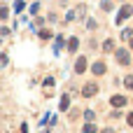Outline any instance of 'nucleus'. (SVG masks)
I'll return each mask as SVG.
<instances>
[{
    "instance_id": "obj_26",
    "label": "nucleus",
    "mask_w": 133,
    "mask_h": 133,
    "mask_svg": "<svg viewBox=\"0 0 133 133\" xmlns=\"http://www.w3.org/2000/svg\"><path fill=\"white\" fill-rule=\"evenodd\" d=\"M122 2H124V0H122Z\"/></svg>"
},
{
    "instance_id": "obj_1",
    "label": "nucleus",
    "mask_w": 133,
    "mask_h": 133,
    "mask_svg": "<svg viewBox=\"0 0 133 133\" xmlns=\"http://www.w3.org/2000/svg\"><path fill=\"white\" fill-rule=\"evenodd\" d=\"M115 56H117V61H119L122 65H129V63H131V54H129V49H115Z\"/></svg>"
},
{
    "instance_id": "obj_9",
    "label": "nucleus",
    "mask_w": 133,
    "mask_h": 133,
    "mask_svg": "<svg viewBox=\"0 0 133 133\" xmlns=\"http://www.w3.org/2000/svg\"><path fill=\"white\" fill-rule=\"evenodd\" d=\"M103 51H115V40H105L103 42Z\"/></svg>"
},
{
    "instance_id": "obj_13",
    "label": "nucleus",
    "mask_w": 133,
    "mask_h": 133,
    "mask_svg": "<svg viewBox=\"0 0 133 133\" xmlns=\"http://www.w3.org/2000/svg\"><path fill=\"white\" fill-rule=\"evenodd\" d=\"M7 16H9V9H7V7H2V5H0V21H5V19H7Z\"/></svg>"
},
{
    "instance_id": "obj_25",
    "label": "nucleus",
    "mask_w": 133,
    "mask_h": 133,
    "mask_svg": "<svg viewBox=\"0 0 133 133\" xmlns=\"http://www.w3.org/2000/svg\"><path fill=\"white\" fill-rule=\"evenodd\" d=\"M131 49H133V37H131Z\"/></svg>"
},
{
    "instance_id": "obj_23",
    "label": "nucleus",
    "mask_w": 133,
    "mask_h": 133,
    "mask_svg": "<svg viewBox=\"0 0 133 133\" xmlns=\"http://www.w3.org/2000/svg\"><path fill=\"white\" fill-rule=\"evenodd\" d=\"M126 122H129V126H133V112L129 115V117H126Z\"/></svg>"
},
{
    "instance_id": "obj_22",
    "label": "nucleus",
    "mask_w": 133,
    "mask_h": 133,
    "mask_svg": "<svg viewBox=\"0 0 133 133\" xmlns=\"http://www.w3.org/2000/svg\"><path fill=\"white\" fill-rule=\"evenodd\" d=\"M5 63H7V56H5V54H0V65H5Z\"/></svg>"
},
{
    "instance_id": "obj_14",
    "label": "nucleus",
    "mask_w": 133,
    "mask_h": 133,
    "mask_svg": "<svg viewBox=\"0 0 133 133\" xmlns=\"http://www.w3.org/2000/svg\"><path fill=\"white\" fill-rule=\"evenodd\" d=\"M122 37H124V40H131V37H133V28H124Z\"/></svg>"
},
{
    "instance_id": "obj_10",
    "label": "nucleus",
    "mask_w": 133,
    "mask_h": 133,
    "mask_svg": "<svg viewBox=\"0 0 133 133\" xmlns=\"http://www.w3.org/2000/svg\"><path fill=\"white\" fill-rule=\"evenodd\" d=\"M63 42H65V40L58 35V37H56V44H54V51H56V54H58V49H63Z\"/></svg>"
},
{
    "instance_id": "obj_12",
    "label": "nucleus",
    "mask_w": 133,
    "mask_h": 133,
    "mask_svg": "<svg viewBox=\"0 0 133 133\" xmlns=\"http://www.w3.org/2000/svg\"><path fill=\"white\" fill-rule=\"evenodd\" d=\"M82 131H84V133H96V124H91V122H89V124H84V129H82Z\"/></svg>"
},
{
    "instance_id": "obj_2",
    "label": "nucleus",
    "mask_w": 133,
    "mask_h": 133,
    "mask_svg": "<svg viewBox=\"0 0 133 133\" xmlns=\"http://www.w3.org/2000/svg\"><path fill=\"white\" fill-rule=\"evenodd\" d=\"M96 94H98V84H96V82L84 84V89H82V96H84V98H91V96H96Z\"/></svg>"
},
{
    "instance_id": "obj_15",
    "label": "nucleus",
    "mask_w": 133,
    "mask_h": 133,
    "mask_svg": "<svg viewBox=\"0 0 133 133\" xmlns=\"http://www.w3.org/2000/svg\"><path fill=\"white\" fill-rule=\"evenodd\" d=\"M124 87H126V89H133V75L124 77Z\"/></svg>"
},
{
    "instance_id": "obj_11",
    "label": "nucleus",
    "mask_w": 133,
    "mask_h": 133,
    "mask_svg": "<svg viewBox=\"0 0 133 133\" xmlns=\"http://www.w3.org/2000/svg\"><path fill=\"white\" fill-rule=\"evenodd\" d=\"M23 7H26L23 0H14V12H23Z\"/></svg>"
},
{
    "instance_id": "obj_6",
    "label": "nucleus",
    "mask_w": 133,
    "mask_h": 133,
    "mask_svg": "<svg viewBox=\"0 0 133 133\" xmlns=\"http://www.w3.org/2000/svg\"><path fill=\"white\" fill-rule=\"evenodd\" d=\"M91 72H94V75H103V72H105V63H103V61H96V63L91 65Z\"/></svg>"
},
{
    "instance_id": "obj_16",
    "label": "nucleus",
    "mask_w": 133,
    "mask_h": 133,
    "mask_svg": "<svg viewBox=\"0 0 133 133\" xmlns=\"http://www.w3.org/2000/svg\"><path fill=\"white\" fill-rule=\"evenodd\" d=\"M84 119H87V122H94V119H96L94 110H87V112H84Z\"/></svg>"
},
{
    "instance_id": "obj_19",
    "label": "nucleus",
    "mask_w": 133,
    "mask_h": 133,
    "mask_svg": "<svg viewBox=\"0 0 133 133\" xmlns=\"http://www.w3.org/2000/svg\"><path fill=\"white\" fill-rule=\"evenodd\" d=\"M87 28H89V30H94V28H96V21H94V19H89V21H87Z\"/></svg>"
},
{
    "instance_id": "obj_7",
    "label": "nucleus",
    "mask_w": 133,
    "mask_h": 133,
    "mask_svg": "<svg viewBox=\"0 0 133 133\" xmlns=\"http://www.w3.org/2000/svg\"><path fill=\"white\" fill-rule=\"evenodd\" d=\"M68 108H70V96H63V98H61V103H58V110H61V112H65Z\"/></svg>"
},
{
    "instance_id": "obj_4",
    "label": "nucleus",
    "mask_w": 133,
    "mask_h": 133,
    "mask_svg": "<svg viewBox=\"0 0 133 133\" xmlns=\"http://www.w3.org/2000/svg\"><path fill=\"white\" fill-rule=\"evenodd\" d=\"M110 103H112V108H124V105H126V96L117 94V96H112V98H110Z\"/></svg>"
},
{
    "instance_id": "obj_5",
    "label": "nucleus",
    "mask_w": 133,
    "mask_h": 133,
    "mask_svg": "<svg viewBox=\"0 0 133 133\" xmlns=\"http://www.w3.org/2000/svg\"><path fill=\"white\" fill-rule=\"evenodd\" d=\"M84 70H87V58H84V56H79V58H77V63H75V72H77V75H82Z\"/></svg>"
},
{
    "instance_id": "obj_3",
    "label": "nucleus",
    "mask_w": 133,
    "mask_h": 133,
    "mask_svg": "<svg viewBox=\"0 0 133 133\" xmlns=\"http://www.w3.org/2000/svg\"><path fill=\"white\" fill-rule=\"evenodd\" d=\"M131 14H133V7H129V5H124V7L119 9V14H117V19H115V21H117V23H124V21H126V19H129Z\"/></svg>"
},
{
    "instance_id": "obj_18",
    "label": "nucleus",
    "mask_w": 133,
    "mask_h": 133,
    "mask_svg": "<svg viewBox=\"0 0 133 133\" xmlns=\"http://www.w3.org/2000/svg\"><path fill=\"white\" fill-rule=\"evenodd\" d=\"M37 9H40V2H33L30 5V14H37Z\"/></svg>"
},
{
    "instance_id": "obj_24",
    "label": "nucleus",
    "mask_w": 133,
    "mask_h": 133,
    "mask_svg": "<svg viewBox=\"0 0 133 133\" xmlns=\"http://www.w3.org/2000/svg\"><path fill=\"white\" fill-rule=\"evenodd\" d=\"M101 133H112V129H103V131H101Z\"/></svg>"
},
{
    "instance_id": "obj_8",
    "label": "nucleus",
    "mask_w": 133,
    "mask_h": 133,
    "mask_svg": "<svg viewBox=\"0 0 133 133\" xmlns=\"http://www.w3.org/2000/svg\"><path fill=\"white\" fill-rule=\"evenodd\" d=\"M77 47H79V40L77 37H70L68 40V51H77Z\"/></svg>"
},
{
    "instance_id": "obj_20",
    "label": "nucleus",
    "mask_w": 133,
    "mask_h": 133,
    "mask_svg": "<svg viewBox=\"0 0 133 133\" xmlns=\"http://www.w3.org/2000/svg\"><path fill=\"white\" fill-rule=\"evenodd\" d=\"M101 7H103V9H112V2H110V0H103V5H101Z\"/></svg>"
},
{
    "instance_id": "obj_21",
    "label": "nucleus",
    "mask_w": 133,
    "mask_h": 133,
    "mask_svg": "<svg viewBox=\"0 0 133 133\" xmlns=\"http://www.w3.org/2000/svg\"><path fill=\"white\" fill-rule=\"evenodd\" d=\"M44 87H47V89H49V87H54V79H51V77H47V79H44Z\"/></svg>"
},
{
    "instance_id": "obj_17",
    "label": "nucleus",
    "mask_w": 133,
    "mask_h": 133,
    "mask_svg": "<svg viewBox=\"0 0 133 133\" xmlns=\"http://www.w3.org/2000/svg\"><path fill=\"white\" fill-rule=\"evenodd\" d=\"M40 37H42V40H49V37H51V30H40Z\"/></svg>"
}]
</instances>
